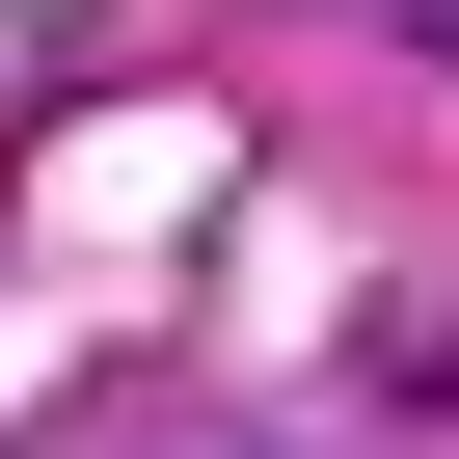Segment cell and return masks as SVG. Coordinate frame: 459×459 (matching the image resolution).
<instances>
[]
</instances>
